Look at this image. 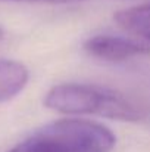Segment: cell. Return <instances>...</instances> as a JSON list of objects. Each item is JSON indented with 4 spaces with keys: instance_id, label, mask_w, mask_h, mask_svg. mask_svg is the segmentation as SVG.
Wrapping results in <instances>:
<instances>
[{
    "instance_id": "cell-1",
    "label": "cell",
    "mask_w": 150,
    "mask_h": 152,
    "mask_svg": "<svg viewBox=\"0 0 150 152\" xmlns=\"http://www.w3.org/2000/svg\"><path fill=\"white\" fill-rule=\"evenodd\" d=\"M44 105L63 114L100 115L118 121H140L147 115L141 102L121 92L93 84H57L47 92Z\"/></svg>"
},
{
    "instance_id": "cell-2",
    "label": "cell",
    "mask_w": 150,
    "mask_h": 152,
    "mask_svg": "<svg viewBox=\"0 0 150 152\" xmlns=\"http://www.w3.org/2000/svg\"><path fill=\"white\" fill-rule=\"evenodd\" d=\"M115 134L83 118H62L46 124L7 152H112Z\"/></svg>"
},
{
    "instance_id": "cell-3",
    "label": "cell",
    "mask_w": 150,
    "mask_h": 152,
    "mask_svg": "<svg viewBox=\"0 0 150 152\" xmlns=\"http://www.w3.org/2000/svg\"><path fill=\"white\" fill-rule=\"evenodd\" d=\"M84 49L90 55L106 61H124L128 58L149 55L150 45L144 42L128 40L118 36L100 34L84 42Z\"/></svg>"
},
{
    "instance_id": "cell-4",
    "label": "cell",
    "mask_w": 150,
    "mask_h": 152,
    "mask_svg": "<svg viewBox=\"0 0 150 152\" xmlns=\"http://www.w3.org/2000/svg\"><path fill=\"white\" fill-rule=\"evenodd\" d=\"M28 83L27 68L16 61H0V102L16 96Z\"/></svg>"
},
{
    "instance_id": "cell-5",
    "label": "cell",
    "mask_w": 150,
    "mask_h": 152,
    "mask_svg": "<svg viewBox=\"0 0 150 152\" xmlns=\"http://www.w3.org/2000/svg\"><path fill=\"white\" fill-rule=\"evenodd\" d=\"M116 24L150 43V3L119 10L115 15Z\"/></svg>"
},
{
    "instance_id": "cell-6",
    "label": "cell",
    "mask_w": 150,
    "mask_h": 152,
    "mask_svg": "<svg viewBox=\"0 0 150 152\" xmlns=\"http://www.w3.org/2000/svg\"><path fill=\"white\" fill-rule=\"evenodd\" d=\"M12 1H30V3H50V4H62V3H75L81 0H12Z\"/></svg>"
},
{
    "instance_id": "cell-7",
    "label": "cell",
    "mask_w": 150,
    "mask_h": 152,
    "mask_svg": "<svg viewBox=\"0 0 150 152\" xmlns=\"http://www.w3.org/2000/svg\"><path fill=\"white\" fill-rule=\"evenodd\" d=\"M1 34H3V31H1V28H0V37H1Z\"/></svg>"
}]
</instances>
